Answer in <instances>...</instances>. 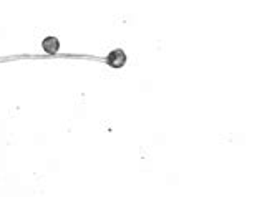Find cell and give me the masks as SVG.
Returning a JSON list of instances; mask_svg holds the SVG:
<instances>
[{"instance_id": "cell-1", "label": "cell", "mask_w": 262, "mask_h": 197, "mask_svg": "<svg viewBox=\"0 0 262 197\" xmlns=\"http://www.w3.org/2000/svg\"><path fill=\"white\" fill-rule=\"evenodd\" d=\"M107 63L111 66V68H121V66H125L126 63V53L121 48L113 50V52L108 53Z\"/></svg>"}, {"instance_id": "cell-2", "label": "cell", "mask_w": 262, "mask_h": 197, "mask_svg": "<svg viewBox=\"0 0 262 197\" xmlns=\"http://www.w3.org/2000/svg\"><path fill=\"white\" fill-rule=\"evenodd\" d=\"M58 47H60V43H58V39H55V37H46V39L42 41V48H44L46 53H50V55H55V53L58 52Z\"/></svg>"}]
</instances>
